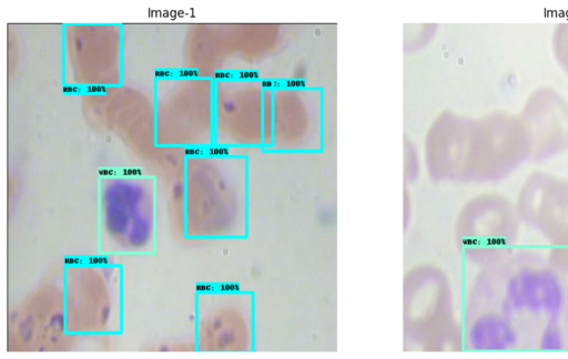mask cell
Returning <instances> with one entry per match:
<instances>
[{
	"label": "cell",
	"mask_w": 568,
	"mask_h": 359,
	"mask_svg": "<svg viewBox=\"0 0 568 359\" xmlns=\"http://www.w3.org/2000/svg\"><path fill=\"white\" fill-rule=\"evenodd\" d=\"M480 286V310L501 314L516 329L520 345L568 348V284L547 261L508 255L487 266Z\"/></svg>",
	"instance_id": "1"
},
{
	"label": "cell",
	"mask_w": 568,
	"mask_h": 359,
	"mask_svg": "<svg viewBox=\"0 0 568 359\" xmlns=\"http://www.w3.org/2000/svg\"><path fill=\"white\" fill-rule=\"evenodd\" d=\"M475 156L477 177L498 181L529 158V144L519 119L493 114L476 125Z\"/></svg>",
	"instance_id": "2"
},
{
	"label": "cell",
	"mask_w": 568,
	"mask_h": 359,
	"mask_svg": "<svg viewBox=\"0 0 568 359\" xmlns=\"http://www.w3.org/2000/svg\"><path fill=\"white\" fill-rule=\"evenodd\" d=\"M519 217L554 246L568 244V181L531 174L521 187Z\"/></svg>",
	"instance_id": "3"
},
{
	"label": "cell",
	"mask_w": 568,
	"mask_h": 359,
	"mask_svg": "<svg viewBox=\"0 0 568 359\" xmlns=\"http://www.w3.org/2000/svg\"><path fill=\"white\" fill-rule=\"evenodd\" d=\"M475 204L468 250L481 265L489 266L511 254L519 232L517 207L503 196H483Z\"/></svg>",
	"instance_id": "4"
},
{
	"label": "cell",
	"mask_w": 568,
	"mask_h": 359,
	"mask_svg": "<svg viewBox=\"0 0 568 359\" xmlns=\"http://www.w3.org/2000/svg\"><path fill=\"white\" fill-rule=\"evenodd\" d=\"M529 144V158L546 160L568 146V110L559 99L530 101L519 119Z\"/></svg>",
	"instance_id": "5"
},
{
	"label": "cell",
	"mask_w": 568,
	"mask_h": 359,
	"mask_svg": "<svg viewBox=\"0 0 568 359\" xmlns=\"http://www.w3.org/2000/svg\"><path fill=\"white\" fill-rule=\"evenodd\" d=\"M467 339L474 349L505 350L520 345L514 326L498 311L479 310L468 329Z\"/></svg>",
	"instance_id": "6"
},
{
	"label": "cell",
	"mask_w": 568,
	"mask_h": 359,
	"mask_svg": "<svg viewBox=\"0 0 568 359\" xmlns=\"http://www.w3.org/2000/svg\"><path fill=\"white\" fill-rule=\"evenodd\" d=\"M546 261L561 276L568 278V244L554 246Z\"/></svg>",
	"instance_id": "7"
}]
</instances>
